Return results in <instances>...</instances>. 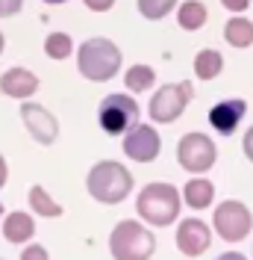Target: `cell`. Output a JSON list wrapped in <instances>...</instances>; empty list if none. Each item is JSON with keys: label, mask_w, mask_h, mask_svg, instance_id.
I'll list each match as a JSON object with an SVG mask.
<instances>
[{"label": "cell", "mask_w": 253, "mask_h": 260, "mask_svg": "<svg viewBox=\"0 0 253 260\" xmlns=\"http://www.w3.org/2000/svg\"><path fill=\"white\" fill-rule=\"evenodd\" d=\"M86 189L100 204H121L133 192V175L124 162L100 160L92 166V172L86 178Z\"/></svg>", "instance_id": "cell-1"}, {"label": "cell", "mask_w": 253, "mask_h": 260, "mask_svg": "<svg viewBox=\"0 0 253 260\" xmlns=\"http://www.w3.org/2000/svg\"><path fill=\"white\" fill-rule=\"evenodd\" d=\"M77 68L79 74L92 83L112 80L121 68V48L109 39H103V36L86 39L77 50Z\"/></svg>", "instance_id": "cell-2"}, {"label": "cell", "mask_w": 253, "mask_h": 260, "mask_svg": "<svg viewBox=\"0 0 253 260\" xmlns=\"http://www.w3.org/2000/svg\"><path fill=\"white\" fill-rule=\"evenodd\" d=\"M183 207V195L174 183H147L139 198H136V213L142 216L147 225H174Z\"/></svg>", "instance_id": "cell-3"}, {"label": "cell", "mask_w": 253, "mask_h": 260, "mask_svg": "<svg viewBox=\"0 0 253 260\" xmlns=\"http://www.w3.org/2000/svg\"><path fill=\"white\" fill-rule=\"evenodd\" d=\"M109 251L115 260H150L156 251V237L150 228L139 225V219H124L112 228Z\"/></svg>", "instance_id": "cell-4"}, {"label": "cell", "mask_w": 253, "mask_h": 260, "mask_svg": "<svg viewBox=\"0 0 253 260\" xmlns=\"http://www.w3.org/2000/svg\"><path fill=\"white\" fill-rule=\"evenodd\" d=\"M97 121H100L103 133L124 136L126 130L139 121V101L133 95H121V92L106 95L97 107Z\"/></svg>", "instance_id": "cell-5"}, {"label": "cell", "mask_w": 253, "mask_h": 260, "mask_svg": "<svg viewBox=\"0 0 253 260\" xmlns=\"http://www.w3.org/2000/svg\"><path fill=\"white\" fill-rule=\"evenodd\" d=\"M191 98H194V86H191L189 80L168 83V86H162L159 92H153L147 113H150V118H153L156 124H171V121H177L180 115L186 113V107L191 104Z\"/></svg>", "instance_id": "cell-6"}, {"label": "cell", "mask_w": 253, "mask_h": 260, "mask_svg": "<svg viewBox=\"0 0 253 260\" xmlns=\"http://www.w3.org/2000/svg\"><path fill=\"white\" fill-rule=\"evenodd\" d=\"M218 160V148L215 142L206 136V133H186L180 142H177V162L191 172V175H203L209 172Z\"/></svg>", "instance_id": "cell-7"}, {"label": "cell", "mask_w": 253, "mask_h": 260, "mask_svg": "<svg viewBox=\"0 0 253 260\" xmlns=\"http://www.w3.org/2000/svg\"><path fill=\"white\" fill-rule=\"evenodd\" d=\"M212 225H215V231H218L221 240H227V243H241V240L250 234L253 216H250V210H247L244 201L230 198V201H224V204L215 207Z\"/></svg>", "instance_id": "cell-8"}, {"label": "cell", "mask_w": 253, "mask_h": 260, "mask_svg": "<svg viewBox=\"0 0 253 260\" xmlns=\"http://www.w3.org/2000/svg\"><path fill=\"white\" fill-rule=\"evenodd\" d=\"M162 151V139L159 130H153V124H142L136 121L133 127L124 133V154L136 162H153Z\"/></svg>", "instance_id": "cell-9"}, {"label": "cell", "mask_w": 253, "mask_h": 260, "mask_svg": "<svg viewBox=\"0 0 253 260\" xmlns=\"http://www.w3.org/2000/svg\"><path fill=\"white\" fill-rule=\"evenodd\" d=\"M21 121H24V127L30 130V136L38 145H53L56 136H59V121H56V115L50 113L48 107H41V104L24 101V104H21Z\"/></svg>", "instance_id": "cell-10"}, {"label": "cell", "mask_w": 253, "mask_h": 260, "mask_svg": "<svg viewBox=\"0 0 253 260\" xmlns=\"http://www.w3.org/2000/svg\"><path fill=\"white\" fill-rule=\"evenodd\" d=\"M209 245H212V231H209L206 222H200V219H186V222L177 225V248H180V254L200 257Z\"/></svg>", "instance_id": "cell-11"}, {"label": "cell", "mask_w": 253, "mask_h": 260, "mask_svg": "<svg viewBox=\"0 0 253 260\" xmlns=\"http://www.w3.org/2000/svg\"><path fill=\"white\" fill-rule=\"evenodd\" d=\"M244 113H247V104H244L241 98H227V101H218V104L209 110V124L218 130L221 136H230V133L241 124Z\"/></svg>", "instance_id": "cell-12"}, {"label": "cell", "mask_w": 253, "mask_h": 260, "mask_svg": "<svg viewBox=\"0 0 253 260\" xmlns=\"http://www.w3.org/2000/svg\"><path fill=\"white\" fill-rule=\"evenodd\" d=\"M0 92L6 98H15V101H27L38 92V77L32 74L30 68H9L0 74Z\"/></svg>", "instance_id": "cell-13"}, {"label": "cell", "mask_w": 253, "mask_h": 260, "mask_svg": "<svg viewBox=\"0 0 253 260\" xmlns=\"http://www.w3.org/2000/svg\"><path fill=\"white\" fill-rule=\"evenodd\" d=\"M32 234H35V222H32L30 213L15 210V213H9V216L3 219V237H6V240H9L12 245L30 243Z\"/></svg>", "instance_id": "cell-14"}, {"label": "cell", "mask_w": 253, "mask_h": 260, "mask_svg": "<svg viewBox=\"0 0 253 260\" xmlns=\"http://www.w3.org/2000/svg\"><path fill=\"white\" fill-rule=\"evenodd\" d=\"M180 195L186 198V204H189L191 210H206L212 204V198H215V183L206 178H191Z\"/></svg>", "instance_id": "cell-15"}, {"label": "cell", "mask_w": 253, "mask_h": 260, "mask_svg": "<svg viewBox=\"0 0 253 260\" xmlns=\"http://www.w3.org/2000/svg\"><path fill=\"white\" fill-rule=\"evenodd\" d=\"M27 201H30V207L35 216H45V219H59L62 216V204L59 201H53V195L45 189V186H30V192H27Z\"/></svg>", "instance_id": "cell-16"}, {"label": "cell", "mask_w": 253, "mask_h": 260, "mask_svg": "<svg viewBox=\"0 0 253 260\" xmlns=\"http://www.w3.org/2000/svg\"><path fill=\"white\" fill-rule=\"evenodd\" d=\"M206 18H209V9H206L200 0H186V3H180V9H177V24L189 32L200 30L206 24Z\"/></svg>", "instance_id": "cell-17"}, {"label": "cell", "mask_w": 253, "mask_h": 260, "mask_svg": "<svg viewBox=\"0 0 253 260\" xmlns=\"http://www.w3.org/2000/svg\"><path fill=\"white\" fill-rule=\"evenodd\" d=\"M224 71V56L215 48H203L194 56V74L197 80H215Z\"/></svg>", "instance_id": "cell-18"}, {"label": "cell", "mask_w": 253, "mask_h": 260, "mask_svg": "<svg viewBox=\"0 0 253 260\" xmlns=\"http://www.w3.org/2000/svg\"><path fill=\"white\" fill-rule=\"evenodd\" d=\"M224 39H227V45H233V48H250L253 45V24L247 18H230L227 24H224Z\"/></svg>", "instance_id": "cell-19"}, {"label": "cell", "mask_w": 253, "mask_h": 260, "mask_svg": "<svg viewBox=\"0 0 253 260\" xmlns=\"http://www.w3.org/2000/svg\"><path fill=\"white\" fill-rule=\"evenodd\" d=\"M124 83H126V92L130 95H142V92H147L156 83V71L150 65H133V68H126Z\"/></svg>", "instance_id": "cell-20"}, {"label": "cell", "mask_w": 253, "mask_h": 260, "mask_svg": "<svg viewBox=\"0 0 253 260\" xmlns=\"http://www.w3.org/2000/svg\"><path fill=\"white\" fill-rule=\"evenodd\" d=\"M71 50H74V42H71L68 32H50L48 39H45V53H48L50 59H56V62L68 59Z\"/></svg>", "instance_id": "cell-21"}, {"label": "cell", "mask_w": 253, "mask_h": 260, "mask_svg": "<svg viewBox=\"0 0 253 260\" xmlns=\"http://www.w3.org/2000/svg\"><path fill=\"white\" fill-rule=\"evenodd\" d=\"M139 6V15L147 18V21H162L168 12L177 9V0H136Z\"/></svg>", "instance_id": "cell-22"}, {"label": "cell", "mask_w": 253, "mask_h": 260, "mask_svg": "<svg viewBox=\"0 0 253 260\" xmlns=\"http://www.w3.org/2000/svg\"><path fill=\"white\" fill-rule=\"evenodd\" d=\"M21 260H50V254H48V248H45V245L30 243L24 251H21Z\"/></svg>", "instance_id": "cell-23"}, {"label": "cell", "mask_w": 253, "mask_h": 260, "mask_svg": "<svg viewBox=\"0 0 253 260\" xmlns=\"http://www.w3.org/2000/svg\"><path fill=\"white\" fill-rule=\"evenodd\" d=\"M24 0H0V18H12L21 12Z\"/></svg>", "instance_id": "cell-24"}, {"label": "cell", "mask_w": 253, "mask_h": 260, "mask_svg": "<svg viewBox=\"0 0 253 260\" xmlns=\"http://www.w3.org/2000/svg\"><path fill=\"white\" fill-rule=\"evenodd\" d=\"M92 12H109L112 6H115V0H82Z\"/></svg>", "instance_id": "cell-25"}, {"label": "cell", "mask_w": 253, "mask_h": 260, "mask_svg": "<svg viewBox=\"0 0 253 260\" xmlns=\"http://www.w3.org/2000/svg\"><path fill=\"white\" fill-rule=\"evenodd\" d=\"M247 3H250V0H221V6L227 9V12H244Z\"/></svg>", "instance_id": "cell-26"}, {"label": "cell", "mask_w": 253, "mask_h": 260, "mask_svg": "<svg viewBox=\"0 0 253 260\" xmlns=\"http://www.w3.org/2000/svg\"><path fill=\"white\" fill-rule=\"evenodd\" d=\"M241 148H244V157L253 162V127L244 133V139H241Z\"/></svg>", "instance_id": "cell-27"}, {"label": "cell", "mask_w": 253, "mask_h": 260, "mask_svg": "<svg viewBox=\"0 0 253 260\" xmlns=\"http://www.w3.org/2000/svg\"><path fill=\"white\" fill-rule=\"evenodd\" d=\"M6 178H9V166H6V157L0 154V189L6 186Z\"/></svg>", "instance_id": "cell-28"}, {"label": "cell", "mask_w": 253, "mask_h": 260, "mask_svg": "<svg viewBox=\"0 0 253 260\" xmlns=\"http://www.w3.org/2000/svg\"><path fill=\"white\" fill-rule=\"evenodd\" d=\"M215 260H247L244 254H238V251H224L221 257H215Z\"/></svg>", "instance_id": "cell-29"}, {"label": "cell", "mask_w": 253, "mask_h": 260, "mask_svg": "<svg viewBox=\"0 0 253 260\" xmlns=\"http://www.w3.org/2000/svg\"><path fill=\"white\" fill-rule=\"evenodd\" d=\"M3 48H6V39H3V32H0V53H3Z\"/></svg>", "instance_id": "cell-30"}, {"label": "cell", "mask_w": 253, "mask_h": 260, "mask_svg": "<svg viewBox=\"0 0 253 260\" xmlns=\"http://www.w3.org/2000/svg\"><path fill=\"white\" fill-rule=\"evenodd\" d=\"M45 3H50V6H59V3H65V0H45Z\"/></svg>", "instance_id": "cell-31"}, {"label": "cell", "mask_w": 253, "mask_h": 260, "mask_svg": "<svg viewBox=\"0 0 253 260\" xmlns=\"http://www.w3.org/2000/svg\"><path fill=\"white\" fill-rule=\"evenodd\" d=\"M0 219H3V204H0Z\"/></svg>", "instance_id": "cell-32"}]
</instances>
